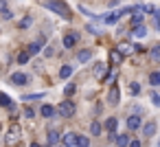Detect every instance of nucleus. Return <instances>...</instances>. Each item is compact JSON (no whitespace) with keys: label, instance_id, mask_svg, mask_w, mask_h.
<instances>
[{"label":"nucleus","instance_id":"4468645a","mask_svg":"<svg viewBox=\"0 0 160 147\" xmlns=\"http://www.w3.org/2000/svg\"><path fill=\"white\" fill-rule=\"evenodd\" d=\"M90 59H92V53H90L88 48H83V51H79V53H77V62L86 64V62H90Z\"/></svg>","mask_w":160,"mask_h":147},{"label":"nucleus","instance_id":"aec40b11","mask_svg":"<svg viewBox=\"0 0 160 147\" xmlns=\"http://www.w3.org/2000/svg\"><path fill=\"white\" fill-rule=\"evenodd\" d=\"M59 140H62L59 132H55V129H48V145H55V143H59Z\"/></svg>","mask_w":160,"mask_h":147},{"label":"nucleus","instance_id":"2f4dec72","mask_svg":"<svg viewBox=\"0 0 160 147\" xmlns=\"http://www.w3.org/2000/svg\"><path fill=\"white\" fill-rule=\"evenodd\" d=\"M64 92H66V94H68V97H70V94H72V92H75V84H68V86H66V88H64Z\"/></svg>","mask_w":160,"mask_h":147},{"label":"nucleus","instance_id":"72a5a7b5","mask_svg":"<svg viewBox=\"0 0 160 147\" xmlns=\"http://www.w3.org/2000/svg\"><path fill=\"white\" fill-rule=\"evenodd\" d=\"M114 77H116V68L108 70V81H114Z\"/></svg>","mask_w":160,"mask_h":147},{"label":"nucleus","instance_id":"6e6552de","mask_svg":"<svg viewBox=\"0 0 160 147\" xmlns=\"http://www.w3.org/2000/svg\"><path fill=\"white\" fill-rule=\"evenodd\" d=\"M123 57H125V55H123L118 48H112V51H110V64H112V66H118V64L123 62Z\"/></svg>","mask_w":160,"mask_h":147},{"label":"nucleus","instance_id":"a878e982","mask_svg":"<svg viewBox=\"0 0 160 147\" xmlns=\"http://www.w3.org/2000/svg\"><path fill=\"white\" fill-rule=\"evenodd\" d=\"M149 84L151 86H160V73H151L149 75Z\"/></svg>","mask_w":160,"mask_h":147},{"label":"nucleus","instance_id":"7ed1b4c3","mask_svg":"<svg viewBox=\"0 0 160 147\" xmlns=\"http://www.w3.org/2000/svg\"><path fill=\"white\" fill-rule=\"evenodd\" d=\"M57 114L59 116H72L75 114V103L72 101H62L57 105Z\"/></svg>","mask_w":160,"mask_h":147},{"label":"nucleus","instance_id":"2eb2a0df","mask_svg":"<svg viewBox=\"0 0 160 147\" xmlns=\"http://www.w3.org/2000/svg\"><path fill=\"white\" fill-rule=\"evenodd\" d=\"M127 127H129V129H138V127H140V116H138V114H132V116L127 119Z\"/></svg>","mask_w":160,"mask_h":147},{"label":"nucleus","instance_id":"dca6fc26","mask_svg":"<svg viewBox=\"0 0 160 147\" xmlns=\"http://www.w3.org/2000/svg\"><path fill=\"white\" fill-rule=\"evenodd\" d=\"M116 125H118V121H116L114 116H110V119L105 121V129L110 132V136H114V132H116Z\"/></svg>","mask_w":160,"mask_h":147},{"label":"nucleus","instance_id":"7c9ffc66","mask_svg":"<svg viewBox=\"0 0 160 147\" xmlns=\"http://www.w3.org/2000/svg\"><path fill=\"white\" fill-rule=\"evenodd\" d=\"M42 97H44L42 92H38V94H27V97H24V101H38V99H42Z\"/></svg>","mask_w":160,"mask_h":147},{"label":"nucleus","instance_id":"f3484780","mask_svg":"<svg viewBox=\"0 0 160 147\" xmlns=\"http://www.w3.org/2000/svg\"><path fill=\"white\" fill-rule=\"evenodd\" d=\"M142 134H145L147 138H151V136L156 134V123H153V121H149V123H145V127H142Z\"/></svg>","mask_w":160,"mask_h":147},{"label":"nucleus","instance_id":"c756f323","mask_svg":"<svg viewBox=\"0 0 160 147\" xmlns=\"http://www.w3.org/2000/svg\"><path fill=\"white\" fill-rule=\"evenodd\" d=\"M129 92H132V94L136 97V94L140 92V84H136V81H132V84H129Z\"/></svg>","mask_w":160,"mask_h":147},{"label":"nucleus","instance_id":"c85d7f7f","mask_svg":"<svg viewBox=\"0 0 160 147\" xmlns=\"http://www.w3.org/2000/svg\"><path fill=\"white\" fill-rule=\"evenodd\" d=\"M31 22H33V20L27 16V18H22V20H20V24H18V27H20V29H29V27H31Z\"/></svg>","mask_w":160,"mask_h":147},{"label":"nucleus","instance_id":"f8f14e48","mask_svg":"<svg viewBox=\"0 0 160 147\" xmlns=\"http://www.w3.org/2000/svg\"><path fill=\"white\" fill-rule=\"evenodd\" d=\"M77 40H79L77 33H68V35L64 38V46H66V48H72V46L77 44Z\"/></svg>","mask_w":160,"mask_h":147},{"label":"nucleus","instance_id":"f257e3e1","mask_svg":"<svg viewBox=\"0 0 160 147\" xmlns=\"http://www.w3.org/2000/svg\"><path fill=\"white\" fill-rule=\"evenodd\" d=\"M18 143H20V127H18V125H11L9 132L5 134V145L13 147V145H18Z\"/></svg>","mask_w":160,"mask_h":147},{"label":"nucleus","instance_id":"e433bc0d","mask_svg":"<svg viewBox=\"0 0 160 147\" xmlns=\"http://www.w3.org/2000/svg\"><path fill=\"white\" fill-rule=\"evenodd\" d=\"M24 114H27V116H29V119H31V116H35V112H33V110H31V108H27V110H24Z\"/></svg>","mask_w":160,"mask_h":147},{"label":"nucleus","instance_id":"bb28decb","mask_svg":"<svg viewBox=\"0 0 160 147\" xmlns=\"http://www.w3.org/2000/svg\"><path fill=\"white\" fill-rule=\"evenodd\" d=\"M0 103H2L5 108H11V99H9V94H5V92L0 94Z\"/></svg>","mask_w":160,"mask_h":147},{"label":"nucleus","instance_id":"412c9836","mask_svg":"<svg viewBox=\"0 0 160 147\" xmlns=\"http://www.w3.org/2000/svg\"><path fill=\"white\" fill-rule=\"evenodd\" d=\"M149 57H151V62H160V44H156V46L149 51Z\"/></svg>","mask_w":160,"mask_h":147},{"label":"nucleus","instance_id":"c9c22d12","mask_svg":"<svg viewBox=\"0 0 160 147\" xmlns=\"http://www.w3.org/2000/svg\"><path fill=\"white\" fill-rule=\"evenodd\" d=\"M2 18H5V20H11V11H9V9H7V11H2Z\"/></svg>","mask_w":160,"mask_h":147},{"label":"nucleus","instance_id":"b1692460","mask_svg":"<svg viewBox=\"0 0 160 147\" xmlns=\"http://www.w3.org/2000/svg\"><path fill=\"white\" fill-rule=\"evenodd\" d=\"M70 75H72V66H68V64H66V66H62V70H59V77H62V79H68Z\"/></svg>","mask_w":160,"mask_h":147},{"label":"nucleus","instance_id":"0eeeda50","mask_svg":"<svg viewBox=\"0 0 160 147\" xmlns=\"http://www.w3.org/2000/svg\"><path fill=\"white\" fill-rule=\"evenodd\" d=\"M11 84H13V86H27V84H29V77H27L24 73H13V75H11Z\"/></svg>","mask_w":160,"mask_h":147},{"label":"nucleus","instance_id":"473e14b6","mask_svg":"<svg viewBox=\"0 0 160 147\" xmlns=\"http://www.w3.org/2000/svg\"><path fill=\"white\" fill-rule=\"evenodd\" d=\"M151 101H153V105H160V94L158 92H151Z\"/></svg>","mask_w":160,"mask_h":147},{"label":"nucleus","instance_id":"39448f33","mask_svg":"<svg viewBox=\"0 0 160 147\" xmlns=\"http://www.w3.org/2000/svg\"><path fill=\"white\" fill-rule=\"evenodd\" d=\"M77 134L75 132H68V134H64L62 136V143H64V147H77Z\"/></svg>","mask_w":160,"mask_h":147},{"label":"nucleus","instance_id":"393cba45","mask_svg":"<svg viewBox=\"0 0 160 147\" xmlns=\"http://www.w3.org/2000/svg\"><path fill=\"white\" fill-rule=\"evenodd\" d=\"M77 147H90V138L88 136H79L77 138Z\"/></svg>","mask_w":160,"mask_h":147},{"label":"nucleus","instance_id":"a211bd4d","mask_svg":"<svg viewBox=\"0 0 160 147\" xmlns=\"http://www.w3.org/2000/svg\"><path fill=\"white\" fill-rule=\"evenodd\" d=\"M129 143H132V140H129L127 134H118V136H116V145H118V147H129Z\"/></svg>","mask_w":160,"mask_h":147},{"label":"nucleus","instance_id":"20e7f679","mask_svg":"<svg viewBox=\"0 0 160 147\" xmlns=\"http://www.w3.org/2000/svg\"><path fill=\"white\" fill-rule=\"evenodd\" d=\"M118 94H121V92H118V86L112 84V88H110V92H108V103H110V105H118V101H121Z\"/></svg>","mask_w":160,"mask_h":147},{"label":"nucleus","instance_id":"6ab92c4d","mask_svg":"<svg viewBox=\"0 0 160 147\" xmlns=\"http://www.w3.org/2000/svg\"><path fill=\"white\" fill-rule=\"evenodd\" d=\"M101 129H103V125H101L99 121H94V123L90 125V134H92V136H101V134H103Z\"/></svg>","mask_w":160,"mask_h":147},{"label":"nucleus","instance_id":"ddd939ff","mask_svg":"<svg viewBox=\"0 0 160 147\" xmlns=\"http://www.w3.org/2000/svg\"><path fill=\"white\" fill-rule=\"evenodd\" d=\"M118 51H121V53H123V55L127 57V55H132V53H136V46H132L129 42H123V44L118 46Z\"/></svg>","mask_w":160,"mask_h":147},{"label":"nucleus","instance_id":"f03ea898","mask_svg":"<svg viewBox=\"0 0 160 147\" xmlns=\"http://www.w3.org/2000/svg\"><path fill=\"white\" fill-rule=\"evenodd\" d=\"M51 9H53L57 16H62L64 20H70V11H68V7L62 3V0H51Z\"/></svg>","mask_w":160,"mask_h":147},{"label":"nucleus","instance_id":"58836bf2","mask_svg":"<svg viewBox=\"0 0 160 147\" xmlns=\"http://www.w3.org/2000/svg\"><path fill=\"white\" fill-rule=\"evenodd\" d=\"M31 147H42V145H38V143H31Z\"/></svg>","mask_w":160,"mask_h":147},{"label":"nucleus","instance_id":"5701e85b","mask_svg":"<svg viewBox=\"0 0 160 147\" xmlns=\"http://www.w3.org/2000/svg\"><path fill=\"white\" fill-rule=\"evenodd\" d=\"M29 59H31V53H29V51L18 53V64H29Z\"/></svg>","mask_w":160,"mask_h":147},{"label":"nucleus","instance_id":"1a4fd4ad","mask_svg":"<svg viewBox=\"0 0 160 147\" xmlns=\"http://www.w3.org/2000/svg\"><path fill=\"white\" fill-rule=\"evenodd\" d=\"M42 44H44V38H38L35 42H31V44H29V48H27V51H29L31 55H38V53L42 51Z\"/></svg>","mask_w":160,"mask_h":147},{"label":"nucleus","instance_id":"423d86ee","mask_svg":"<svg viewBox=\"0 0 160 147\" xmlns=\"http://www.w3.org/2000/svg\"><path fill=\"white\" fill-rule=\"evenodd\" d=\"M92 75H94L97 79H101L103 75H108V66H105V62H97L94 68H92Z\"/></svg>","mask_w":160,"mask_h":147},{"label":"nucleus","instance_id":"cd10ccee","mask_svg":"<svg viewBox=\"0 0 160 147\" xmlns=\"http://www.w3.org/2000/svg\"><path fill=\"white\" fill-rule=\"evenodd\" d=\"M103 20H105V24H114V22L118 20V13H110V16H105Z\"/></svg>","mask_w":160,"mask_h":147},{"label":"nucleus","instance_id":"4c0bfd02","mask_svg":"<svg viewBox=\"0 0 160 147\" xmlns=\"http://www.w3.org/2000/svg\"><path fill=\"white\" fill-rule=\"evenodd\" d=\"M129 147H140V140H132V143H129Z\"/></svg>","mask_w":160,"mask_h":147},{"label":"nucleus","instance_id":"9d476101","mask_svg":"<svg viewBox=\"0 0 160 147\" xmlns=\"http://www.w3.org/2000/svg\"><path fill=\"white\" fill-rule=\"evenodd\" d=\"M40 114H42L44 119H51V116H55V114H57V108H53V105H48V103H46V105H42V108H40Z\"/></svg>","mask_w":160,"mask_h":147},{"label":"nucleus","instance_id":"4be33fe9","mask_svg":"<svg viewBox=\"0 0 160 147\" xmlns=\"http://www.w3.org/2000/svg\"><path fill=\"white\" fill-rule=\"evenodd\" d=\"M132 33H134L136 38H145V35H147V29H145L142 24H138V27H134V29H132Z\"/></svg>","mask_w":160,"mask_h":147},{"label":"nucleus","instance_id":"f704fd0d","mask_svg":"<svg viewBox=\"0 0 160 147\" xmlns=\"http://www.w3.org/2000/svg\"><path fill=\"white\" fill-rule=\"evenodd\" d=\"M44 55H46V57H53V55H55V51H53V46H48V48L44 51Z\"/></svg>","mask_w":160,"mask_h":147},{"label":"nucleus","instance_id":"9b49d317","mask_svg":"<svg viewBox=\"0 0 160 147\" xmlns=\"http://www.w3.org/2000/svg\"><path fill=\"white\" fill-rule=\"evenodd\" d=\"M138 24H142V13H140V7H136V9H134V13H132V27H138Z\"/></svg>","mask_w":160,"mask_h":147}]
</instances>
